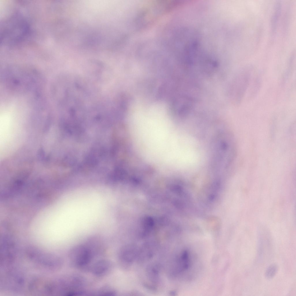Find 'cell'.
Wrapping results in <instances>:
<instances>
[{
    "mask_svg": "<svg viewBox=\"0 0 296 296\" xmlns=\"http://www.w3.org/2000/svg\"><path fill=\"white\" fill-rule=\"evenodd\" d=\"M1 76L5 86L18 93L39 92L43 84V79L38 71L26 66L9 65L3 69Z\"/></svg>",
    "mask_w": 296,
    "mask_h": 296,
    "instance_id": "6da1fadb",
    "label": "cell"
},
{
    "mask_svg": "<svg viewBox=\"0 0 296 296\" xmlns=\"http://www.w3.org/2000/svg\"><path fill=\"white\" fill-rule=\"evenodd\" d=\"M231 136L225 131L216 134L212 143V166L218 171L227 169L232 161L235 149Z\"/></svg>",
    "mask_w": 296,
    "mask_h": 296,
    "instance_id": "7a4b0ae2",
    "label": "cell"
},
{
    "mask_svg": "<svg viewBox=\"0 0 296 296\" xmlns=\"http://www.w3.org/2000/svg\"><path fill=\"white\" fill-rule=\"evenodd\" d=\"M110 260L105 259L98 260L94 263L90 268L92 273L96 276H101L109 273L112 267Z\"/></svg>",
    "mask_w": 296,
    "mask_h": 296,
    "instance_id": "277c9868",
    "label": "cell"
},
{
    "mask_svg": "<svg viewBox=\"0 0 296 296\" xmlns=\"http://www.w3.org/2000/svg\"><path fill=\"white\" fill-rule=\"evenodd\" d=\"M278 270L277 265L273 264L269 266L267 269L265 276L266 278L271 279L273 278L276 274Z\"/></svg>",
    "mask_w": 296,
    "mask_h": 296,
    "instance_id": "5b68a950",
    "label": "cell"
},
{
    "mask_svg": "<svg viewBox=\"0 0 296 296\" xmlns=\"http://www.w3.org/2000/svg\"><path fill=\"white\" fill-rule=\"evenodd\" d=\"M69 257L72 265L82 267L86 266L90 263L92 255L86 245H78L71 249Z\"/></svg>",
    "mask_w": 296,
    "mask_h": 296,
    "instance_id": "3957f363",
    "label": "cell"
}]
</instances>
